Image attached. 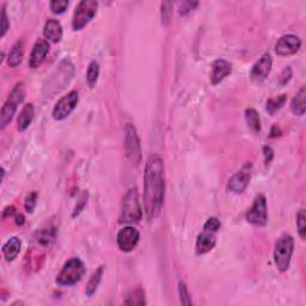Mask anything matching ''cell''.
<instances>
[{
	"instance_id": "obj_2",
	"label": "cell",
	"mask_w": 306,
	"mask_h": 306,
	"mask_svg": "<svg viewBox=\"0 0 306 306\" xmlns=\"http://www.w3.org/2000/svg\"><path fill=\"white\" fill-rule=\"evenodd\" d=\"M26 94L25 84L23 81H20L13 87L11 94L9 95L8 101L5 102V104L2 108V114H0V128L4 129L10 122L12 121L13 116H15L17 108L18 105L24 101Z\"/></svg>"
},
{
	"instance_id": "obj_12",
	"label": "cell",
	"mask_w": 306,
	"mask_h": 306,
	"mask_svg": "<svg viewBox=\"0 0 306 306\" xmlns=\"http://www.w3.org/2000/svg\"><path fill=\"white\" fill-rule=\"evenodd\" d=\"M301 47V41L295 35H284L280 37L275 45V52L278 55L290 56L299 52Z\"/></svg>"
},
{
	"instance_id": "obj_11",
	"label": "cell",
	"mask_w": 306,
	"mask_h": 306,
	"mask_svg": "<svg viewBox=\"0 0 306 306\" xmlns=\"http://www.w3.org/2000/svg\"><path fill=\"white\" fill-rule=\"evenodd\" d=\"M251 168H253L251 164L244 165L239 171L234 173L232 177L230 178L227 188H229L231 193L242 194L247 189L251 178Z\"/></svg>"
},
{
	"instance_id": "obj_31",
	"label": "cell",
	"mask_w": 306,
	"mask_h": 306,
	"mask_svg": "<svg viewBox=\"0 0 306 306\" xmlns=\"http://www.w3.org/2000/svg\"><path fill=\"white\" fill-rule=\"evenodd\" d=\"M220 227H222V223H220V220L218 218H209L205 223V225H203V231L217 233L220 230Z\"/></svg>"
},
{
	"instance_id": "obj_14",
	"label": "cell",
	"mask_w": 306,
	"mask_h": 306,
	"mask_svg": "<svg viewBox=\"0 0 306 306\" xmlns=\"http://www.w3.org/2000/svg\"><path fill=\"white\" fill-rule=\"evenodd\" d=\"M49 48L50 47L48 41L43 39L37 40L33 47L32 53H30L29 66L32 67V69H37V67L41 66L43 61L46 60L47 55H48Z\"/></svg>"
},
{
	"instance_id": "obj_15",
	"label": "cell",
	"mask_w": 306,
	"mask_h": 306,
	"mask_svg": "<svg viewBox=\"0 0 306 306\" xmlns=\"http://www.w3.org/2000/svg\"><path fill=\"white\" fill-rule=\"evenodd\" d=\"M232 72V65L224 59H218L212 64V72H210V81L213 85H218L230 76Z\"/></svg>"
},
{
	"instance_id": "obj_16",
	"label": "cell",
	"mask_w": 306,
	"mask_h": 306,
	"mask_svg": "<svg viewBox=\"0 0 306 306\" xmlns=\"http://www.w3.org/2000/svg\"><path fill=\"white\" fill-rule=\"evenodd\" d=\"M64 30L63 25L57 19L49 18L46 22L45 28H43V36L46 37L47 41L52 43H59L63 39Z\"/></svg>"
},
{
	"instance_id": "obj_3",
	"label": "cell",
	"mask_w": 306,
	"mask_h": 306,
	"mask_svg": "<svg viewBox=\"0 0 306 306\" xmlns=\"http://www.w3.org/2000/svg\"><path fill=\"white\" fill-rule=\"evenodd\" d=\"M142 218V209L139 201V193L137 188H131L125 195L121 206L120 223H138Z\"/></svg>"
},
{
	"instance_id": "obj_4",
	"label": "cell",
	"mask_w": 306,
	"mask_h": 306,
	"mask_svg": "<svg viewBox=\"0 0 306 306\" xmlns=\"http://www.w3.org/2000/svg\"><path fill=\"white\" fill-rule=\"evenodd\" d=\"M294 250V239L290 234H285L275 244L274 262L280 271H286L290 268L292 255Z\"/></svg>"
},
{
	"instance_id": "obj_28",
	"label": "cell",
	"mask_w": 306,
	"mask_h": 306,
	"mask_svg": "<svg viewBox=\"0 0 306 306\" xmlns=\"http://www.w3.org/2000/svg\"><path fill=\"white\" fill-rule=\"evenodd\" d=\"M297 227L299 236L301 237V239H305L306 237V216L305 210L300 209L297 214Z\"/></svg>"
},
{
	"instance_id": "obj_25",
	"label": "cell",
	"mask_w": 306,
	"mask_h": 306,
	"mask_svg": "<svg viewBox=\"0 0 306 306\" xmlns=\"http://www.w3.org/2000/svg\"><path fill=\"white\" fill-rule=\"evenodd\" d=\"M98 76H100V65L96 61H91L86 72V83L91 89L96 86Z\"/></svg>"
},
{
	"instance_id": "obj_1",
	"label": "cell",
	"mask_w": 306,
	"mask_h": 306,
	"mask_svg": "<svg viewBox=\"0 0 306 306\" xmlns=\"http://www.w3.org/2000/svg\"><path fill=\"white\" fill-rule=\"evenodd\" d=\"M144 181L145 212L147 219L152 222L159 216L164 203V164L161 156L153 155L147 159Z\"/></svg>"
},
{
	"instance_id": "obj_18",
	"label": "cell",
	"mask_w": 306,
	"mask_h": 306,
	"mask_svg": "<svg viewBox=\"0 0 306 306\" xmlns=\"http://www.w3.org/2000/svg\"><path fill=\"white\" fill-rule=\"evenodd\" d=\"M34 116H35V109H34V104L33 103H28L23 107L22 110L18 115V118H17V128H18L19 132H24L26 128L32 125V122L34 120Z\"/></svg>"
},
{
	"instance_id": "obj_29",
	"label": "cell",
	"mask_w": 306,
	"mask_h": 306,
	"mask_svg": "<svg viewBox=\"0 0 306 306\" xmlns=\"http://www.w3.org/2000/svg\"><path fill=\"white\" fill-rule=\"evenodd\" d=\"M70 3L67 0H57V2H50V10L54 15H61L66 11L67 8H69Z\"/></svg>"
},
{
	"instance_id": "obj_37",
	"label": "cell",
	"mask_w": 306,
	"mask_h": 306,
	"mask_svg": "<svg viewBox=\"0 0 306 306\" xmlns=\"http://www.w3.org/2000/svg\"><path fill=\"white\" fill-rule=\"evenodd\" d=\"M263 157H264V163L269 164L274 158V151L270 146H264L263 147Z\"/></svg>"
},
{
	"instance_id": "obj_5",
	"label": "cell",
	"mask_w": 306,
	"mask_h": 306,
	"mask_svg": "<svg viewBox=\"0 0 306 306\" xmlns=\"http://www.w3.org/2000/svg\"><path fill=\"white\" fill-rule=\"evenodd\" d=\"M84 273L85 267L83 262L78 257L70 258L56 277V282L61 286H73L78 281H80Z\"/></svg>"
},
{
	"instance_id": "obj_10",
	"label": "cell",
	"mask_w": 306,
	"mask_h": 306,
	"mask_svg": "<svg viewBox=\"0 0 306 306\" xmlns=\"http://www.w3.org/2000/svg\"><path fill=\"white\" fill-rule=\"evenodd\" d=\"M139 239H140V233L132 226L122 227L116 237L118 249L124 253H131L132 250H134V248L139 243Z\"/></svg>"
},
{
	"instance_id": "obj_21",
	"label": "cell",
	"mask_w": 306,
	"mask_h": 306,
	"mask_svg": "<svg viewBox=\"0 0 306 306\" xmlns=\"http://www.w3.org/2000/svg\"><path fill=\"white\" fill-rule=\"evenodd\" d=\"M37 240L41 246L43 247H49L56 238V227L53 224L47 225L45 229L37 231Z\"/></svg>"
},
{
	"instance_id": "obj_39",
	"label": "cell",
	"mask_w": 306,
	"mask_h": 306,
	"mask_svg": "<svg viewBox=\"0 0 306 306\" xmlns=\"http://www.w3.org/2000/svg\"><path fill=\"white\" fill-rule=\"evenodd\" d=\"M281 134H282V132H281L280 127H279L278 125H274L273 127H271V131H270L269 137H270V138H278V137H280Z\"/></svg>"
},
{
	"instance_id": "obj_35",
	"label": "cell",
	"mask_w": 306,
	"mask_h": 306,
	"mask_svg": "<svg viewBox=\"0 0 306 306\" xmlns=\"http://www.w3.org/2000/svg\"><path fill=\"white\" fill-rule=\"evenodd\" d=\"M292 78V70L291 67H286L284 71H282L280 77H279V81H280L281 85H286L288 81L291 80Z\"/></svg>"
},
{
	"instance_id": "obj_40",
	"label": "cell",
	"mask_w": 306,
	"mask_h": 306,
	"mask_svg": "<svg viewBox=\"0 0 306 306\" xmlns=\"http://www.w3.org/2000/svg\"><path fill=\"white\" fill-rule=\"evenodd\" d=\"M16 213V208L15 206H8L6 208L4 209V212H3V217L4 218H8L10 216H13V214Z\"/></svg>"
},
{
	"instance_id": "obj_36",
	"label": "cell",
	"mask_w": 306,
	"mask_h": 306,
	"mask_svg": "<svg viewBox=\"0 0 306 306\" xmlns=\"http://www.w3.org/2000/svg\"><path fill=\"white\" fill-rule=\"evenodd\" d=\"M10 28V23H9V18L8 15H6L5 11V6L3 8V12H2V37L8 33V30Z\"/></svg>"
},
{
	"instance_id": "obj_23",
	"label": "cell",
	"mask_w": 306,
	"mask_h": 306,
	"mask_svg": "<svg viewBox=\"0 0 306 306\" xmlns=\"http://www.w3.org/2000/svg\"><path fill=\"white\" fill-rule=\"evenodd\" d=\"M246 120L248 124V127H249L251 131L255 132V133H260L261 132V118L260 115L255 109L249 108L246 110Z\"/></svg>"
},
{
	"instance_id": "obj_9",
	"label": "cell",
	"mask_w": 306,
	"mask_h": 306,
	"mask_svg": "<svg viewBox=\"0 0 306 306\" xmlns=\"http://www.w3.org/2000/svg\"><path fill=\"white\" fill-rule=\"evenodd\" d=\"M78 93L71 91L66 96L61 97L53 109V118L56 121H63L71 115L78 104Z\"/></svg>"
},
{
	"instance_id": "obj_32",
	"label": "cell",
	"mask_w": 306,
	"mask_h": 306,
	"mask_svg": "<svg viewBox=\"0 0 306 306\" xmlns=\"http://www.w3.org/2000/svg\"><path fill=\"white\" fill-rule=\"evenodd\" d=\"M37 198H39V195H37V193H32L29 194L28 196H26L25 199V202H24V207H25V210L28 213H33L34 209H35V206H36V202H37Z\"/></svg>"
},
{
	"instance_id": "obj_7",
	"label": "cell",
	"mask_w": 306,
	"mask_h": 306,
	"mask_svg": "<svg viewBox=\"0 0 306 306\" xmlns=\"http://www.w3.org/2000/svg\"><path fill=\"white\" fill-rule=\"evenodd\" d=\"M125 151L132 162L137 164L141 162L140 140H139L137 129L132 124H127L125 127Z\"/></svg>"
},
{
	"instance_id": "obj_24",
	"label": "cell",
	"mask_w": 306,
	"mask_h": 306,
	"mask_svg": "<svg viewBox=\"0 0 306 306\" xmlns=\"http://www.w3.org/2000/svg\"><path fill=\"white\" fill-rule=\"evenodd\" d=\"M103 270H104V267L101 266L96 271H95V273L93 274V277L90 278L89 282H87L86 294L89 295V297H93V295L96 293L97 288H98V286H100L102 277H103Z\"/></svg>"
},
{
	"instance_id": "obj_27",
	"label": "cell",
	"mask_w": 306,
	"mask_h": 306,
	"mask_svg": "<svg viewBox=\"0 0 306 306\" xmlns=\"http://www.w3.org/2000/svg\"><path fill=\"white\" fill-rule=\"evenodd\" d=\"M285 103H286V95H280V96L275 98H270V100H268L267 102V111L270 114H274L275 111L279 110Z\"/></svg>"
},
{
	"instance_id": "obj_22",
	"label": "cell",
	"mask_w": 306,
	"mask_h": 306,
	"mask_svg": "<svg viewBox=\"0 0 306 306\" xmlns=\"http://www.w3.org/2000/svg\"><path fill=\"white\" fill-rule=\"evenodd\" d=\"M305 97H306V90H305V86H302L291 102L292 111H293V114L298 115V116H302V115L305 114V108H306Z\"/></svg>"
},
{
	"instance_id": "obj_20",
	"label": "cell",
	"mask_w": 306,
	"mask_h": 306,
	"mask_svg": "<svg viewBox=\"0 0 306 306\" xmlns=\"http://www.w3.org/2000/svg\"><path fill=\"white\" fill-rule=\"evenodd\" d=\"M23 55H24V43H23V41H17L9 53V56H8L9 66L10 67L19 66L23 60Z\"/></svg>"
},
{
	"instance_id": "obj_19",
	"label": "cell",
	"mask_w": 306,
	"mask_h": 306,
	"mask_svg": "<svg viewBox=\"0 0 306 306\" xmlns=\"http://www.w3.org/2000/svg\"><path fill=\"white\" fill-rule=\"evenodd\" d=\"M20 247H22V243H20V239L18 237L10 238L8 242L4 244V247H3V255H4L5 260L8 262H12L15 260L18 256Z\"/></svg>"
},
{
	"instance_id": "obj_38",
	"label": "cell",
	"mask_w": 306,
	"mask_h": 306,
	"mask_svg": "<svg viewBox=\"0 0 306 306\" xmlns=\"http://www.w3.org/2000/svg\"><path fill=\"white\" fill-rule=\"evenodd\" d=\"M86 200H87V193H84L83 196L80 198V202H79V206H77L76 208H74V212H73V217L78 216L81 212V209L84 208V206L86 205Z\"/></svg>"
},
{
	"instance_id": "obj_26",
	"label": "cell",
	"mask_w": 306,
	"mask_h": 306,
	"mask_svg": "<svg viewBox=\"0 0 306 306\" xmlns=\"http://www.w3.org/2000/svg\"><path fill=\"white\" fill-rule=\"evenodd\" d=\"M127 305H144L146 304L145 300V292L141 290V288H138L132 292L131 294L128 295V299L125 301Z\"/></svg>"
},
{
	"instance_id": "obj_34",
	"label": "cell",
	"mask_w": 306,
	"mask_h": 306,
	"mask_svg": "<svg viewBox=\"0 0 306 306\" xmlns=\"http://www.w3.org/2000/svg\"><path fill=\"white\" fill-rule=\"evenodd\" d=\"M198 5H199V3H196V2H186V3H183V4L181 5V8H179V15H181V16L188 15V13L192 12L193 10L195 9Z\"/></svg>"
},
{
	"instance_id": "obj_6",
	"label": "cell",
	"mask_w": 306,
	"mask_h": 306,
	"mask_svg": "<svg viewBox=\"0 0 306 306\" xmlns=\"http://www.w3.org/2000/svg\"><path fill=\"white\" fill-rule=\"evenodd\" d=\"M98 10V3L95 0H83L77 5L72 19L73 30H81L91 22L96 16Z\"/></svg>"
},
{
	"instance_id": "obj_8",
	"label": "cell",
	"mask_w": 306,
	"mask_h": 306,
	"mask_svg": "<svg viewBox=\"0 0 306 306\" xmlns=\"http://www.w3.org/2000/svg\"><path fill=\"white\" fill-rule=\"evenodd\" d=\"M246 219L248 223L253 224L255 226H264L268 220V208L267 200L263 195L256 196L254 200L253 206L248 209L246 214Z\"/></svg>"
},
{
	"instance_id": "obj_17",
	"label": "cell",
	"mask_w": 306,
	"mask_h": 306,
	"mask_svg": "<svg viewBox=\"0 0 306 306\" xmlns=\"http://www.w3.org/2000/svg\"><path fill=\"white\" fill-rule=\"evenodd\" d=\"M217 239L216 233L208 232V231H203L202 233H200L196 239V253L199 255H203L209 253L210 250L216 247Z\"/></svg>"
},
{
	"instance_id": "obj_33",
	"label": "cell",
	"mask_w": 306,
	"mask_h": 306,
	"mask_svg": "<svg viewBox=\"0 0 306 306\" xmlns=\"http://www.w3.org/2000/svg\"><path fill=\"white\" fill-rule=\"evenodd\" d=\"M171 8H172V4L169 2L163 3L162 4V23L164 25L168 24L170 17H171V12H172Z\"/></svg>"
},
{
	"instance_id": "obj_30",
	"label": "cell",
	"mask_w": 306,
	"mask_h": 306,
	"mask_svg": "<svg viewBox=\"0 0 306 306\" xmlns=\"http://www.w3.org/2000/svg\"><path fill=\"white\" fill-rule=\"evenodd\" d=\"M178 292H179V299H181V302L183 305H192V297H190L188 288H187L185 282H179L178 284Z\"/></svg>"
},
{
	"instance_id": "obj_13",
	"label": "cell",
	"mask_w": 306,
	"mask_h": 306,
	"mask_svg": "<svg viewBox=\"0 0 306 306\" xmlns=\"http://www.w3.org/2000/svg\"><path fill=\"white\" fill-rule=\"evenodd\" d=\"M271 67H273V60L269 54H263L256 64L254 65L250 72L251 80L255 83H261L264 79H267L271 72Z\"/></svg>"
},
{
	"instance_id": "obj_41",
	"label": "cell",
	"mask_w": 306,
	"mask_h": 306,
	"mask_svg": "<svg viewBox=\"0 0 306 306\" xmlns=\"http://www.w3.org/2000/svg\"><path fill=\"white\" fill-rule=\"evenodd\" d=\"M24 223H25V218H24V216H23V214H17L16 216V224L18 226H22V225H24Z\"/></svg>"
}]
</instances>
